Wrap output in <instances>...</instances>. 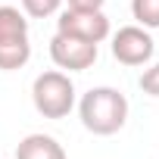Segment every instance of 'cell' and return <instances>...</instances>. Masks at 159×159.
<instances>
[{
    "label": "cell",
    "mask_w": 159,
    "mask_h": 159,
    "mask_svg": "<svg viewBox=\"0 0 159 159\" xmlns=\"http://www.w3.org/2000/svg\"><path fill=\"white\" fill-rule=\"evenodd\" d=\"M78 116H81V125L91 134L109 137V134L122 131V125L128 122V100L116 88H91L81 97Z\"/></svg>",
    "instance_id": "6da1fadb"
},
{
    "label": "cell",
    "mask_w": 159,
    "mask_h": 159,
    "mask_svg": "<svg viewBox=\"0 0 159 159\" xmlns=\"http://www.w3.org/2000/svg\"><path fill=\"white\" fill-rule=\"evenodd\" d=\"M31 100L44 119H66L75 106V84L66 72H41L31 84Z\"/></svg>",
    "instance_id": "7a4b0ae2"
},
{
    "label": "cell",
    "mask_w": 159,
    "mask_h": 159,
    "mask_svg": "<svg viewBox=\"0 0 159 159\" xmlns=\"http://www.w3.org/2000/svg\"><path fill=\"white\" fill-rule=\"evenodd\" d=\"M56 31L91 41V44H100V41L109 38V19H106L103 10H66L56 19Z\"/></svg>",
    "instance_id": "3957f363"
},
{
    "label": "cell",
    "mask_w": 159,
    "mask_h": 159,
    "mask_svg": "<svg viewBox=\"0 0 159 159\" xmlns=\"http://www.w3.org/2000/svg\"><path fill=\"white\" fill-rule=\"evenodd\" d=\"M50 59H53L59 69L84 72V69H91V66L97 62V44L56 31V34L50 38Z\"/></svg>",
    "instance_id": "277c9868"
},
{
    "label": "cell",
    "mask_w": 159,
    "mask_h": 159,
    "mask_svg": "<svg viewBox=\"0 0 159 159\" xmlns=\"http://www.w3.org/2000/svg\"><path fill=\"white\" fill-rule=\"evenodd\" d=\"M153 50H156V44H153L150 31L140 25H125L112 38V56L122 66H143L153 59Z\"/></svg>",
    "instance_id": "5b68a950"
},
{
    "label": "cell",
    "mask_w": 159,
    "mask_h": 159,
    "mask_svg": "<svg viewBox=\"0 0 159 159\" xmlns=\"http://www.w3.org/2000/svg\"><path fill=\"white\" fill-rule=\"evenodd\" d=\"M16 159H66V150L50 134H28L16 147Z\"/></svg>",
    "instance_id": "8992f818"
},
{
    "label": "cell",
    "mask_w": 159,
    "mask_h": 159,
    "mask_svg": "<svg viewBox=\"0 0 159 159\" xmlns=\"http://www.w3.org/2000/svg\"><path fill=\"white\" fill-rule=\"evenodd\" d=\"M31 59V44L28 38H13V41H0V69L16 72Z\"/></svg>",
    "instance_id": "52a82bcc"
},
{
    "label": "cell",
    "mask_w": 159,
    "mask_h": 159,
    "mask_svg": "<svg viewBox=\"0 0 159 159\" xmlns=\"http://www.w3.org/2000/svg\"><path fill=\"white\" fill-rule=\"evenodd\" d=\"M28 38V19L16 7H0V41Z\"/></svg>",
    "instance_id": "ba28073f"
},
{
    "label": "cell",
    "mask_w": 159,
    "mask_h": 159,
    "mask_svg": "<svg viewBox=\"0 0 159 159\" xmlns=\"http://www.w3.org/2000/svg\"><path fill=\"white\" fill-rule=\"evenodd\" d=\"M131 16L140 28H159V0H131Z\"/></svg>",
    "instance_id": "9c48e42d"
},
{
    "label": "cell",
    "mask_w": 159,
    "mask_h": 159,
    "mask_svg": "<svg viewBox=\"0 0 159 159\" xmlns=\"http://www.w3.org/2000/svg\"><path fill=\"white\" fill-rule=\"evenodd\" d=\"M62 0H22V13L31 16V19H47L59 10Z\"/></svg>",
    "instance_id": "30bf717a"
},
{
    "label": "cell",
    "mask_w": 159,
    "mask_h": 159,
    "mask_svg": "<svg viewBox=\"0 0 159 159\" xmlns=\"http://www.w3.org/2000/svg\"><path fill=\"white\" fill-rule=\"evenodd\" d=\"M140 91L150 94V97H159V62L150 66V69L140 75Z\"/></svg>",
    "instance_id": "8fae6325"
},
{
    "label": "cell",
    "mask_w": 159,
    "mask_h": 159,
    "mask_svg": "<svg viewBox=\"0 0 159 159\" xmlns=\"http://www.w3.org/2000/svg\"><path fill=\"white\" fill-rule=\"evenodd\" d=\"M69 10H103V0H69Z\"/></svg>",
    "instance_id": "7c38bea8"
}]
</instances>
